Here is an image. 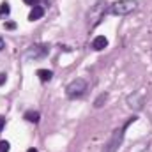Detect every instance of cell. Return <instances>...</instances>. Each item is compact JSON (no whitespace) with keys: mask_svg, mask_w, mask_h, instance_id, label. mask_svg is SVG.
<instances>
[{"mask_svg":"<svg viewBox=\"0 0 152 152\" xmlns=\"http://www.w3.org/2000/svg\"><path fill=\"white\" fill-rule=\"evenodd\" d=\"M27 152H37V149H34V147H32V149H28Z\"/></svg>","mask_w":152,"mask_h":152,"instance_id":"cell-17","label":"cell"},{"mask_svg":"<svg viewBox=\"0 0 152 152\" xmlns=\"http://www.w3.org/2000/svg\"><path fill=\"white\" fill-rule=\"evenodd\" d=\"M4 27H5L7 30H14V28H16V23H12V21H7Z\"/></svg>","mask_w":152,"mask_h":152,"instance_id":"cell-12","label":"cell"},{"mask_svg":"<svg viewBox=\"0 0 152 152\" xmlns=\"http://www.w3.org/2000/svg\"><path fill=\"white\" fill-rule=\"evenodd\" d=\"M50 53V48L44 46V44H34L27 50V57L28 58H42Z\"/></svg>","mask_w":152,"mask_h":152,"instance_id":"cell-4","label":"cell"},{"mask_svg":"<svg viewBox=\"0 0 152 152\" xmlns=\"http://www.w3.org/2000/svg\"><path fill=\"white\" fill-rule=\"evenodd\" d=\"M4 126H5V118L0 115V133H2V129H4Z\"/></svg>","mask_w":152,"mask_h":152,"instance_id":"cell-15","label":"cell"},{"mask_svg":"<svg viewBox=\"0 0 152 152\" xmlns=\"http://www.w3.org/2000/svg\"><path fill=\"white\" fill-rule=\"evenodd\" d=\"M4 48H5V42H4V39L0 37V51H2V50H4Z\"/></svg>","mask_w":152,"mask_h":152,"instance_id":"cell-16","label":"cell"},{"mask_svg":"<svg viewBox=\"0 0 152 152\" xmlns=\"http://www.w3.org/2000/svg\"><path fill=\"white\" fill-rule=\"evenodd\" d=\"M106 99H108V94H106V92L99 94V97L94 101V106H96V108H101V106H103V103H106Z\"/></svg>","mask_w":152,"mask_h":152,"instance_id":"cell-9","label":"cell"},{"mask_svg":"<svg viewBox=\"0 0 152 152\" xmlns=\"http://www.w3.org/2000/svg\"><path fill=\"white\" fill-rule=\"evenodd\" d=\"M23 118H25V120H28V122H34V124H37L39 118H41V113H39V112H36V110H28L27 113L23 115Z\"/></svg>","mask_w":152,"mask_h":152,"instance_id":"cell-7","label":"cell"},{"mask_svg":"<svg viewBox=\"0 0 152 152\" xmlns=\"http://www.w3.org/2000/svg\"><path fill=\"white\" fill-rule=\"evenodd\" d=\"M106 46H108V39L104 37V36H97V37H94V41H92V50H96V51H101Z\"/></svg>","mask_w":152,"mask_h":152,"instance_id":"cell-5","label":"cell"},{"mask_svg":"<svg viewBox=\"0 0 152 152\" xmlns=\"http://www.w3.org/2000/svg\"><path fill=\"white\" fill-rule=\"evenodd\" d=\"M23 2H25V4H28V5H32V7H34V5H37V2H39V0H23Z\"/></svg>","mask_w":152,"mask_h":152,"instance_id":"cell-14","label":"cell"},{"mask_svg":"<svg viewBox=\"0 0 152 152\" xmlns=\"http://www.w3.org/2000/svg\"><path fill=\"white\" fill-rule=\"evenodd\" d=\"M87 90H88V83H87V80H83V78H76V80H73V81L66 87V94H67L69 99H78V97H81Z\"/></svg>","mask_w":152,"mask_h":152,"instance_id":"cell-3","label":"cell"},{"mask_svg":"<svg viewBox=\"0 0 152 152\" xmlns=\"http://www.w3.org/2000/svg\"><path fill=\"white\" fill-rule=\"evenodd\" d=\"M133 122H136V117L127 118V122H126L120 129H115L113 134H112V138H110V140H108V143L104 145L103 152H117V149L120 147V143H122V140H124V131H126V129H127Z\"/></svg>","mask_w":152,"mask_h":152,"instance_id":"cell-1","label":"cell"},{"mask_svg":"<svg viewBox=\"0 0 152 152\" xmlns=\"http://www.w3.org/2000/svg\"><path fill=\"white\" fill-rule=\"evenodd\" d=\"M11 151V145H9V142H5V140H0V152H9Z\"/></svg>","mask_w":152,"mask_h":152,"instance_id":"cell-11","label":"cell"},{"mask_svg":"<svg viewBox=\"0 0 152 152\" xmlns=\"http://www.w3.org/2000/svg\"><path fill=\"white\" fill-rule=\"evenodd\" d=\"M5 80H7V75H5V73H0V87L5 83Z\"/></svg>","mask_w":152,"mask_h":152,"instance_id":"cell-13","label":"cell"},{"mask_svg":"<svg viewBox=\"0 0 152 152\" xmlns=\"http://www.w3.org/2000/svg\"><path fill=\"white\" fill-rule=\"evenodd\" d=\"M9 12H11L9 4H7V2H2V4H0V16H7Z\"/></svg>","mask_w":152,"mask_h":152,"instance_id":"cell-10","label":"cell"},{"mask_svg":"<svg viewBox=\"0 0 152 152\" xmlns=\"http://www.w3.org/2000/svg\"><path fill=\"white\" fill-rule=\"evenodd\" d=\"M37 76H39V80H41L42 83H46V81H50V80L53 78V73H51L50 69H39Z\"/></svg>","mask_w":152,"mask_h":152,"instance_id":"cell-8","label":"cell"},{"mask_svg":"<svg viewBox=\"0 0 152 152\" xmlns=\"http://www.w3.org/2000/svg\"><path fill=\"white\" fill-rule=\"evenodd\" d=\"M42 16H44V9H42L41 5H34V7H32V11L28 12V20H30V21L41 20Z\"/></svg>","mask_w":152,"mask_h":152,"instance_id":"cell-6","label":"cell"},{"mask_svg":"<svg viewBox=\"0 0 152 152\" xmlns=\"http://www.w3.org/2000/svg\"><path fill=\"white\" fill-rule=\"evenodd\" d=\"M136 5H138V4H136L134 0H117V2H113V4L110 5L108 12L113 14V16H126V14L133 12V11L136 9Z\"/></svg>","mask_w":152,"mask_h":152,"instance_id":"cell-2","label":"cell"}]
</instances>
